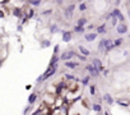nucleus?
Segmentation results:
<instances>
[{
	"label": "nucleus",
	"instance_id": "obj_1",
	"mask_svg": "<svg viewBox=\"0 0 130 115\" xmlns=\"http://www.w3.org/2000/svg\"><path fill=\"white\" fill-rule=\"evenodd\" d=\"M98 51L100 53H103L107 54L110 53L112 49H115V45H114V40H110V38H102L101 41L98 42Z\"/></svg>",
	"mask_w": 130,
	"mask_h": 115
},
{
	"label": "nucleus",
	"instance_id": "obj_2",
	"mask_svg": "<svg viewBox=\"0 0 130 115\" xmlns=\"http://www.w3.org/2000/svg\"><path fill=\"white\" fill-rule=\"evenodd\" d=\"M58 69H59V64H56V65H54V67H51V68H49V67H47L46 72H45V73L42 74V76H41V78H42V82H45V80H47L50 77L55 76L56 72H58Z\"/></svg>",
	"mask_w": 130,
	"mask_h": 115
},
{
	"label": "nucleus",
	"instance_id": "obj_3",
	"mask_svg": "<svg viewBox=\"0 0 130 115\" xmlns=\"http://www.w3.org/2000/svg\"><path fill=\"white\" fill-rule=\"evenodd\" d=\"M75 8H77V5H75L74 3H71V4H69V5H68V7L64 9V17H65V19L69 21V19L71 18L73 14H74Z\"/></svg>",
	"mask_w": 130,
	"mask_h": 115
},
{
	"label": "nucleus",
	"instance_id": "obj_4",
	"mask_svg": "<svg viewBox=\"0 0 130 115\" xmlns=\"http://www.w3.org/2000/svg\"><path fill=\"white\" fill-rule=\"evenodd\" d=\"M77 53L75 51H73V50H69V51H65V53H63L60 55V60H63V61H68V60H71L73 58H75Z\"/></svg>",
	"mask_w": 130,
	"mask_h": 115
},
{
	"label": "nucleus",
	"instance_id": "obj_5",
	"mask_svg": "<svg viewBox=\"0 0 130 115\" xmlns=\"http://www.w3.org/2000/svg\"><path fill=\"white\" fill-rule=\"evenodd\" d=\"M86 70L89 73V76L91 77H93V78H97L98 76H100V72L97 70V69H96L94 67H93V64L91 63V64H88L87 67H86Z\"/></svg>",
	"mask_w": 130,
	"mask_h": 115
},
{
	"label": "nucleus",
	"instance_id": "obj_6",
	"mask_svg": "<svg viewBox=\"0 0 130 115\" xmlns=\"http://www.w3.org/2000/svg\"><path fill=\"white\" fill-rule=\"evenodd\" d=\"M112 14H114L116 18L119 19V23H125V17H124L122 12L119 9V8H115L114 10H112Z\"/></svg>",
	"mask_w": 130,
	"mask_h": 115
},
{
	"label": "nucleus",
	"instance_id": "obj_7",
	"mask_svg": "<svg viewBox=\"0 0 130 115\" xmlns=\"http://www.w3.org/2000/svg\"><path fill=\"white\" fill-rule=\"evenodd\" d=\"M12 14L15 17V18H18V19L23 18V17H24L23 8H13V9H12Z\"/></svg>",
	"mask_w": 130,
	"mask_h": 115
},
{
	"label": "nucleus",
	"instance_id": "obj_8",
	"mask_svg": "<svg viewBox=\"0 0 130 115\" xmlns=\"http://www.w3.org/2000/svg\"><path fill=\"white\" fill-rule=\"evenodd\" d=\"M116 32L119 34H125L128 33V26L125 24V23H119V24L116 26Z\"/></svg>",
	"mask_w": 130,
	"mask_h": 115
},
{
	"label": "nucleus",
	"instance_id": "obj_9",
	"mask_svg": "<svg viewBox=\"0 0 130 115\" xmlns=\"http://www.w3.org/2000/svg\"><path fill=\"white\" fill-rule=\"evenodd\" d=\"M61 33H63V37H61V38H63V41L64 42H70L71 41V36H73V31H61Z\"/></svg>",
	"mask_w": 130,
	"mask_h": 115
},
{
	"label": "nucleus",
	"instance_id": "obj_10",
	"mask_svg": "<svg viewBox=\"0 0 130 115\" xmlns=\"http://www.w3.org/2000/svg\"><path fill=\"white\" fill-rule=\"evenodd\" d=\"M92 64H93V67H94L96 69H97V70H98L100 73L103 70V65H102V61H101V60L98 59V58H94V59L92 60Z\"/></svg>",
	"mask_w": 130,
	"mask_h": 115
},
{
	"label": "nucleus",
	"instance_id": "obj_11",
	"mask_svg": "<svg viewBox=\"0 0 130 115\" xmlns=\"http://www.w3.org/2000/svg\"><path fill=\"white\" fill-rule=\"evenodd\" d=\"M98 34L96 32H88V33H84V38H86L87 42H93L96 38H97Z\"/></svg>",
	"mask_w": 130,
	"mask_h": 115
},
{
	"label": "nucleus",
	"instance_id": "obj_12",
	"mask_svg": "<svg viewBox=\"0 0 130 115\" xmlns=\"http://www.w3.org/2000/svg\"><path fill=\"white\" fill-rule=\"evenodd\" d=\"M96 33H97V34H105V33H107V26L105 24V23L97 26V27H96Z\"/></svg>",
	"mask_w": 130,
	"mask_h": 115
},
{
	"label": "nucleus",
	"instance_id": "obj_13",
	"mask_svg": "<svg viewBox=\"0 0 130 115\" xmlns=\"http://www.w3.org/2000/svg\"><path fill=\"white\" fill-rule=\"evenodd\" d=\"M59 60H60V56L59 55H52L51 56V59H50V63H49V68H51V67H54V65H56V64H59Z\"/></svg>",
	"mask_w": 130,
	"mask_h": 115
},
{
	"label": "nucleus",
	"instance_id": "obj_14",
	"mask_svg": "<svg viewBox=\"0 0 130 115\" xmlns=\"http://www.w3.org/2000/svg\"><path fill=\"white\" fill-rule=\"evenodd\" d=\"M116 104L122 106V107H129L130 106V101L126 100V99H119V100H116Z\"/></svg>",
	"mask_w": 130,
	"mask_h": 115
},
{
	"label": "nucleus",
	"instance_id": "obj_15",
	"mask_svg": "<svg viewBox=\"0 0 130 115\" xmlns=\"http://www.w3.org/2000/svg\"><path fill=\"white\" fill-rule=\"evenodd\" d=\"M78 50H79V54H82V55H84V56H89V55H91V51H89L87 47L82 46V45L78 46Z\"/></svg>",
	"mask_w": 130,
	"mask_h": 115
},
{
	"label": "nucleus",
	"instance_id": "obj_16",
	"mask_svg": "<svg viewBox=\"0 0 130 115\" xmlns=\"http://www.w3.org/2000/svg\"><path fill=\"white\" fill-rule=\"evenodd\" d=\"M102 100L107 104V105H112L115 101H114V99H112V96L110 95V93H105L103 95V97H102Z\"/></svg>",
	"mask_w": 130,
	"mask_h": 115
},
{
	"label": "nucleus",
	"instance_id": "obj_17",
	"mask_svg": "<svg viewBox=\"0 0 130 115\" xmlns=\"http://www.w3.org/2000/svg\"><path fill=\"white\" fill-rule=\"evenodd\" d=\"M49 31H50V33H58V32H60V30H59V26L56 24V23H51V24L49 26Z\"/></svg>",
	"mask_w": 130,
	"mask_h": 115
},
{
	"label": "nucleus",
	"instance_id": "obj_18",
	"mask_svg": "<svg viewBox=\"0 0 130 115\" xmlns=\"http://www.w3.org/2000/svg\"><path fill=\"white\" fill-rule=\"evenodd\" d=\"M73 32L79 33V34H84V33H86V27H80V26L75 24L74 28H73Z\"/></svg>",
	"mask_w": 130,
	"mask_h": 115
},
{
	"label": "nucleus",
	"instance_id": "obj_19",
	"mask_svg": "<svg viewBox=\"0 0 130 115\" xmlns=\"http://www.w3.org/2000/svg\"><path fill=\"white\" fill-rule=\"evenodd\" d=\"M37 93H35V92H33V93H31L30 96H28V105H33V104L36 102V100H37Z\"/></svg>",
	"mask_w": 130,
	"mask_h": 115
},
{
	"label": "nucleus",
	"instance_id": "obj_20",
	"mask_svg": "<svg viewBox=\"0 0 130 115\" xmlns=\"http://www.w3.org/2000/svg\"><path fill=\"white\" fill-rule=\"evenodd\" d=\"M65 67L69 68V69H75L79 67V63H73L70 60H68V61H65Z\"/></svg>",
	"mask_w": 130,
	"mask_h": 115
},
{
	"label": "nucleus",
	"instance_id": "obj_21",
	"mask_svg": "<svg viewBox=\"0 0 130 115\" xmlns=\"http://www.w3.org/2000/svg\"><path fill=\"white\" fill-rule=\"evenodd\" d=\"M87 23H88V19L87 18H84V17H82V18H79L77 21V24L78 26H80V27H86L87 26Z\"/></svg>",
	"mask_w": 130,
	"mask_h": 115
},
{
	"label": "nucleus",
	"instance_id": "obj_22",
	"mask_svg": "<svg viewBox=\"0 0 130 115\" xmlns=\"http://www.w3.org/2000/svg\"><path fill=\"white\" fill-rule=\"evenodd\" d=\"M40 45H41L42 49H46V47H50V46H51V41L47 40V38H45V40H42V41L40 42Z\"/></svg>",
	"mask_w": 130,
	"mask_h": 115
},
{
	"label": "nucleus",
	"instance_id": "obj_23",
	"mask_svg": "<svg viewBox=\"0 0 130 115\" xmlns=\"http://www.w3.org/2000/svg\"><path fill=\"white\" fill-rule=\"evenodd\" d=\"M92 109L96 113H102V106H101V104H98V102H94L92 105Z\"/></svg>",
	"mask_w": 130,
	"mask_h": 115
},
{
	"label": "nucleus",
	"instance_id": "obj_24",
	"mask_svg": "<svg viewBox=\"0 0 130 115\" xmlns=\"http://www.w3.org/2000/svg\"><path fill=\"white\" fill-rule=\"evenodd\" d=\"M87 8H88V5H87V3H80V4H78V9H79V12H86L87 10Z\"/></svg>",
	"mask_w": 130,
	"mask_h": 115
},
{
	"label": "nucleus",
	"instance_id": "obj_25",
	"mask_svg": "<svg viewBox=\"0 0 130 115\" xmlns=\"http://www.w3.org/2000/svg\"><path fill=\"white\" fill-rule=\"evenodd\" d=\"M42 0H28V4L32 5V7H38V5H41Z\"/></svg>",
	"mask_w": 130,
	"mask_h": 115
},
{
	"label": "nucleus",
	"instance_id": "obj_26",
	"mask_svg": "<svg viewBox=\"0 0 130 115\" xmlns=\"http://www.w3.org/2000/svg\"><path fill=\"white\" fill-rule=\"evenodd\" d=\"M122 42H124V40H122L121 37H119V38L114 40V45H115V47H119V46H121V45H122Z\"/></svg>",
	"mask_w": 130,
	"mask_h": 115
},
{
	"label": "nucleus",
	"instance_id": "obj_27",
	"mask_svg": "<svg viewBox=\"0 0 130 115\" xmlns=\"http://www.w3.org/2000/svg\"><path fill=\"white\" fill-rule=\"evenodd\" d=\"M110 21H111V26H112V27H116V26L119 24V19L116 18V17H115V15H112Z\"/></svg>",
	"mask_w": 130,
	"mask_h": 115
},
{
	"label": "nucleus",
	"instance_id": "obj_28",
	"mask_svg": "<svg viewBox=\"0 0 130 115\" xmlns=\"http://www.w3.org/2000/svg\"><path fill=\"white\" fill-rule=\"evenodd\" d=\"M65 80H68V82H69V80H77V79H75V77L73 76V74H69V73H68V74H65Z\"/></svg>",
	"mask_w": 130,
	"mask_h": 115
},
{
	"label": "nucleus",
	"instance_id": "obj_29",
	"mask_svg": "<svg viewBox=\"0 0 130 115\" xmlns=\"http://www.w3.org/2000/svg\"><path fill=\"white\" fill-rule=\"evenodd\" d=\"M89 78H91V76H87V77H84V78L82 79V82H80V83H82L83 86H87V84H88V82H89Z\"/></svg>",
	"mask_w": 130,
	"mask_h": 115
},
{
	"label": "nucleus",
	"instance_id": "obj_30",
	"mask_svg": "<svg viewBox=\"0 0 130 115\" xmlns=\"http://www.w3.org/2000/svg\"><path fill=\"white\" fill-rule=\"evenodd\" d=\"M75 58H78V59L82 60V61H86V60H87V56H84V55H82V54H77Z\"/></svg>",
	"mask_w": 130,
	"mask_h": 115
},
{
	"label": "nucleus",
	"instance_id": "obj_31",
	"mask_svg": "<svg viewBox=\"0 0 130 115\" xmlns=\"http://www.w3.org/2000/svg\"><path fill=\"white\" fill-rule=\"evenodd\" d=\"M89 93L92 96H96V87L94 86H89Z\"/></svg>",
	"mask_w": 130,
	"mask_h": 115
},
{
	"label": "nucleus",
	"instance_id": "obj_32",
	"mask_svg": "<svg viewBox=\"0 0 130 115\" xmlns=\"http://www.w3.org/2000/svg\"><path fill=\"white\" fill-rule=\"evenodd\" d=\"M28 21H30V19H28V18H27V17L24 15V17H23V18H20V24H22V26H24V24H27V23H28Z\"/></svg>",
	"mask_w": 130,
	"mask_h": 115
},
{
	"label": "nucleus",
	"instance_id": "obj_33",
	"mask_svg": "<svg viewBox=\"0 0 130 115\" xmlns=\"http://www.w3.org/2000/svg\"><path fill=\"white\" fill-rule=\"evenodd\" d=\"M52 14V9H46L42 12V15H51Z\"/></svg>",
	"mask_w": 130,
	"mask_h": 115
},
{
	"label": "nucleus",
	"instance_id": "obj_34",
	"mask_svg": "<svg viewBox=\"0 0 130 115\" xmlns=\"http://www.w3.org/2000/svg\"><path fill=\"white\" fill-rule=\"evenodd\" d=\"M59 50H60V46H59V44H56V45L54 46V54L58 55V54H59Z\"/></svg>",
	"mask_w": 130,
	"mask_h": 115
},
{
	"label": "nucleus",
	"instance_id": "obj_35",
	"mask_svg": "<svg viewBox=\"0 0 130 115\" xmlns=\"http://www.w3.org/2000/svg\"><path fill=\"white\" fill-rule=\"evenodd\" d=\"M17 31H18V32H22V31H23V26H22L20 23H18V26H17Z\"/></svg>",
	"mask_w": 130,
	"mask_h": 115
},
{
	"label": "nucleus",
	"instance_id": "obj_36",
	"mask_svg": "<svg viewBox=\"0 0 130 115\" xmlns=\"http://www.w3.org/2000/svg\"><path fill=\"white\" fill-rule=\"evenodd\" d=\"M87 30H88V31H89V30H96V27H94V24H88Z\"/></svg>",
	"mask_w": 130,
	"mask_h": 115
},
{
	"label": "nucleus",
	"instance_id": "obj_37",
	"mask_svg": "<svg viewBox=\"0 0 130 115\" xmlns=\"http://www.w3.org/2000/svg\"><path fill=\"white\" fill-rule=\"evenodd\" d=\"M5 17V12L4 10H0V18H4Z\"/></svg>",
	"mask_w": 130,
	"mask_h": 115
},
{
	"label": "nucleus",
	"instance_id": "obj_38",
	"mask_svg": "<svg viewBox=\"0 0 130 115\" xmlns=\"http://www.w3.org/2000/svg\"><path fill=\"white\" fill-rule=\"evenodd\" d=\"M120 4H121V0H115V5H116V8H117Z\"/></svg>",
	"mask_w": 130,
	"mask_h": 115
},
{
	"label": "nucleus",
	"instance_id": "obj_39",
	"mask_svg": "<svg viewBox=\"0 0 130 115\" xmlns=\"http://www.w3.org/2000/svg\"><path fill=\"white\" fill-rule=\"evenodd\" d=\"M109 69H103V76H109Z\"/></svg>",
	"mask_w": 130,
	"mask_h": 115
},
{
	"label": "nucleus",
	"instance_id": "obj_40",
	"mask_svg": "<svg viewBox=\"0 0 130 115\" xmlns=\"http://www.w3.org/2000/svg\"><path fill=\"white\" fill-rule=\"evenodd\" d=\"M55 1H56V4H59V5H61V4H63V3H64V0H55Z\"/></svg>",
	"mask_w": 130,
	"mask_h": 115
},
{
	"label": "nucleus",
	"instance_id": "obj_41",
	"mask_svg": "<svg viewBox=\"0 0 130 115\" xmlns=\"http://www.w3.org/2000/svg\"><path fill=\"white\" fill-rule=\"evenodd\" d=\"M103 115H111V114H109V111H103Z\"/></svg>",
	"mask_w": 130,
	"mask_h": 115
},
{
	"label": "nucleus",
	"instance_id": "obj_42",
	"mask_svg": "<svg viewBox=\"0 0 130 115\" xmlns=\"http://www.w3.org/2000/svg\"><path fill=\"white\" fill-rule=\"evenodd\" d=\"M15 1H20V3H24V1H27V0H15Z\"/></svg>",
	"mask_w": 130,
	"mask_h": 115
},
{
	"label": "nucleus",
	"instance_id": "obj_43",
	"mask_svg": "<svg viewBox=\"0 0 130 115\" xmlns=\"http://www.w3.org/2000/svg\"><path fill=\"white\" fill-rule=\"evenodd\" d=\"M128 15H129V18H130V9L128 10Z\"/></svg>",
	"mask_w": 130,
	"mask_h": 115
},
{
	"label": "nucleus",
	"instance_id": "obj_44",
	"mask_svg": "<svg viewBox=\"0 0 130 115\" xmlns=\"http://www.w3.org/2000/svg\"><path fill=\"white\" fill-rule=\"evenodd\" d=\"M129 40H130V34H129Z\"/></svg>",
	"mask_w": 130,
	"mask_h": 115
},
{
	"label": "nucleus",
	"instance_id": "obj_45",
	"mask_svg": "<svg viewBox=\"0 0 130 115\" xmlns=\"http://www.w3.org/2000/svg\"><path fill=\"white\" fill-rule=\"evenodd\" d=\"M129 4H130V0H129Z\"/></svg>",
	"mask_w": 130,
	"mask_h": 115
}]
</instances>
